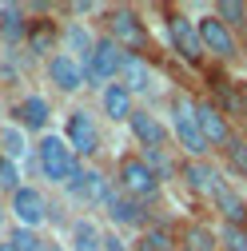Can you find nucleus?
<instances>
[{"label": "nucleus", "instance_id": "nucleus-1", "mask_svg": "<svg viewBox=\"0 0 247 251\" xmlns=\"http://www.w3.org/2000/svg\"><path fill=\"white\" fill-rule=\"evenodd\" d=\"M172 140L183 148V155L188 160H207V140L199 132V116H196V100L192 96H183V92H175L172 96Z\"/></svg>", "mask_w": 247, "mask_h": 251}, {"label": "nucleus", "instance_id": "nucleus-2", "mask_svg": "<svg viewBox=\"0 0 247 251\" xmlns=\"http://www.w3.org/2000/svg\"><path fill=\"white\" fill-rule=\"evenodd\" d=\"M36 164H40V176L52 179V183H60V187H68L72 176L84 168L80 155L68 148V140L64 136H52V132L40 136V144H36Z\"/></svg>", "mask_w": 247, "mask_h": 251}, {"label": "nucleus", "instance_id": "nucleus-3", "mask_svg": "<svg viewBox=\"0 0 247 251\" xmlns=\"http://www.w3.org/2000/svg\"><path fill=\"white\" fill-rule=\"evenodd\" d=\"M116 187H120L124 196L148 203V200L160 196L164 179H160V172L151 168L144 155H120V164H116Z\"/></svg>", "mask_w": 247, "mask_h": 251}, {"label": "nucleus", "instance_id": "nucleus-4", "mask_svg": "<svg viewBox=\"0 0 247 251\" xmlns=\"http://www.w3.org/2000/svg\"><path fill=\"white\" fill-rule=\"evenodd\" d=\"M108 36H112L124 52H132V56H140V52L148 48V28H144V20H140L128 4H120V8L108 12Z\"/></svg>", "mask_w": 247, "mask_h": 251}, {"label": "nucleus", "instance_id": "nucleus-5", "mask_svg": "<svg viewBox=\"0 0 247 251\" xmlns=\"http://www.w3.org/2000/svg\"><path fill=\"white\" fill-rule=\"evenodd\" d=\"M124 60H128V52H124L112 36H100V44H96V56H92V64L84 68V76H88V84H116L120 80V72H124Z\"/></svg>", "mask_w": 247, "mask_h": 251}, {"label": "nucleus", "instance_id": "nucleus-6", "mask_svg": "<svg viewBox=\"0 0 247 251\" xmlns=\"http://www.w3.org/2000/svg\"><path fill=\"white\" fill-rule=\"evenodd\" d=\"M168 36H172V48L188 60V64H199V60L207 56L203 40H199V20L188 16V12H172L168 16Z\"/></svg>", "mask_w": 247, "mask_h": 251}, {"label": "nucleus", "instance_id": "nucleus-7", "mask_svg": "<svg viewBox=\"0 0 247 251\" xmlns=\"http://www.w3.org/2000/svg\"><path fill=\"white\" fill-rule=\"evenodd\" d=\"M112 192H116V187H112V179L100 168H80L72 176V183H68V196L76 203H88V207H108Z\"/></svg>", "mask_w": 247, "mask_h": 251}, {"label": "nucleus", "instance_id": "nucleus-8", "mask_svg": "<svg viewBox=\"0 0 247 251\" xmlns=\"http://www.w3.org/2000/svg\"><path fill=\"white\" fill-rule=\"evenodd\" d=\"M8 215L16 219V227H32L36 231L48 219V196L40 192V187L24 183L20 192H12V200H8Z\"/></svg>", "mask_w": 247, "mask_h": 251}, {"label": "nucleus", "instance_id": "nucleus-9", "mask_svg": "<svg viewBox=\"0 0 247 251\" xmlns=\"http://www.w3.org/2000/svg\"><path fill=\"white\" fill-rule=\"evenodd\" d=\"M199 40H203V52L207 56H215V60H235L239 56V44H235V32L215 16V12H207V16H199Z\"/></svg>", "mask_w": 247, "mask_h": 251}, {"label": "nucleus", "instance_id": "nucleus-10", "mask_svg": "<svg viewBox=\"0 0 247 251\" xmlns=\"http://www.w3.org/2000/svg\"><path fill=\"white\" fill-rule=\"evenodd\" d=\"M64 140H68V148L80 155V160L96 155V151H100V128H96V120H92L84 108L68 112V128H64Z\"/></svg>", "mask_w": 247, "mask_h": 251}, {"label": "nucleus", "instance_id": "nucleus-11", "mask_svg": "<svg viewBox=\"0 0 247 251\" xmlns=\"http://www.w3.org/2000/svg\"><path fill=\"white\" fill-rule=\"evenodd\" d=\"M128 128H132V136H136V144H140L144 151L168 148V140H172V128H168L156 112H148V108H136V116L128 120Z\"/></svg>", "mask_w": 247, "mask_h": 251}, {"label": "nucleus", "instance_id": "nucleus-12", "mask_svg": "<svg viewBox=\"0 0 247 251\" xmlns=\"http://www.w3.org/2000/svg\"><path fill=\"white\" fill-rule=\"evenodd\" d=\"M196 116H199V132L207 140V148H227L231 144V124H227V112L211 100H196Z\"/></svg>", "mask_w": 247, "mask_h": 251}, {"label": "nucleus", "instance_id": "nucleus-13", "mask_svg": "<svg viewBox=\"0 0 247 251\" xmlns=\"http://www.w3.org/2000/svg\"><path fill=\"white\" fill-rule=\"evenodd\" d=\"M183 187H188L192 196H199V200H215L220 196V187L227 183V179H220V172H215L207 160H183Z\"/></svg>", "mask_w": 247, "mask_h": 251}, {"label": "nucleus", "instance_id": "nucleus-14", "mask_svg": "<svg viewBox=\"0 0 247 251\" xmlns=\"http://www.w3.org/2000/svg\"><path fill=\"white\" fill-rule=\"evenodd\" d=\"M48 80L56 84V92H64V96H72V92H80V88L88 84L84 64H80V60H72L68 52L48 56Z\"/></svg>", "mask_w": 247, "mask_h": 251}, {"label": "nucleus", "instance_id": "nucleus-15", "mask_svg": "<svg viewBox=\"0 0 247 251\" xmlns=\"http://www.w3.org/2000/svg\"><path fill=\"white\" fill-rule=\"evenodd\" d=\"M96 44H100V36L88 28V20H72V24L64 28V52H68L72 60H80L84 68L92 64V56H96Z\"/></svg>", "mask_w": 247, "mask_h": 251}, {"label": "nucleus", "instance_id": "nucleus-16", "mask_svg": "<svg viewBox=\"0 0 247 251\" xmlns=\"http://www.w3.org/2000/svg\"><path fill=\"white\" fill-rule=\"evenodd\" d=\"M108 219H112V227H144L148 224V211H144V203L140 200H132V196H124L120 187L112 192V200H108Z\"/></svg>", "mask_w": 247, "mask_h": 251}, {"label": "nucleus", "instance_id": "nucleus-17", "mask_svg": "<svg viewBox=\"0 0 247 251\" xmlns=\"http://www.w3.org/2000/svg\"><path fill=\"white\" fill-rule=\"evenodd\" d=\"M100 108H104V116H108L112 124H128V120L136 116V96L116 80V84H108V88L100 92Z\"/></svg>", "mask_w": 247, "mask_h": 251}, {"label": "nucleus", "instance_id": "nucleus-18", "mask_svg": "<svg viewBox=\"0 0 247 251\" xmlns=\"http://www.w3.org/2000/svg\"><path fill=\"white\" fill-rule=\"evenodd\" d=\"M48 116H52V108H48L44 96H24L16 104V112H12V120L24 132H40V136H48Z\"/></svg>", "mask_w": 247, "mask_h": 251}, {"label": "nucleus", "instance_id": "nucleus-19", "mask_svg": "<svg viewBox=\"0 0 247 251\" xmlns=\"http://www.w3.org/2000/svg\"><path fill=\"white\" fill-rule=\"evenodd\" d=\"M120 84L132 92V96H148L151 88H156V72H151V64L144 56H132L128 52V60H124V72H120Z\"/></svg>", "mask_w": 247, "mask_h": 251}, {"label": "nucleus", "instance_id": "nucleus-20", "mask_svg": "<svg viewBox=\"0 0 247 251\" xmlns=\"http://www.w3.org/2000/svg\"><path fill=\"white\" fill-rule=\"evenodd\" d=\"M28 36H32L28 8L24 4H0V40H4V44H20Z\"/></svg>", "mask_w": 247, "mask_h": 251}, {"label": "nucleus", "instance_id": "nucleus-21", "mask_svg": "<svg viewBox=\"0 0 247 251\" xmlns=\"http://www.w3.org/2000/svg\"><path fill=\"white\" fill-rule=\"evenodd\" d=\"M72 243V251H104V227L96 224V219H76V224H72V235H68Z\"/></svg>", "mask_w": 247, "mask_h": 251}, {"label": "nucleus", "instance_id": "nucleus-22", "mask_svg": "<svg viewBox=\"0 0 247 251\" xmlns=\"http://www.w3.org/2000/svg\"><path fill=\"white\" fill-rule=\"evenodd\" d=\"M211 203L223 211V224H247V203H243V196L235 192L231 183H223V187H220V196H215Z\"/></svg>", "mask_w": 247, "mask_h": 251}, {"label": "nucleus", "instance_id": "nucleus-23", "mask_svg": "<svg viewBox=\"0 0 247 251\" xmlns=\"http://www.w3.org/2000/svg\"><path fill=\"white\" fill-rule=\"evenodd\" d=\"M179 251H220V235H215L207 224H188L179 235Z\"/></svg>", "mask_w": 247, "mask_h": 251}, {"label": "nucleus", "instance_id": "nucleus-24", "mask_svg": "<svg viewBox=\"0 0 247 251\" xmlns=\"http://www.w3.org/2000/svg\"><path fill=\"white\" fill-rule=\"evenodd\" d=\"M0 155H4V160H12V164H20L24 155H28V140H24V128H20L16 120L0 128Z\"/></svg>", "mask_w": 247, "mask_h": 251}, {"label": "nucleus", "instance_id": "nucleus-25", "mask_svg": "<svg viewBox=\"0 0 247 251\" xmlns=\"http://www.w3.org/2000/svg\"><path fill=\"white\" fill-rule=\"evenodd\" d=\"M223 164H227L231 176L247 179V140H243V136H231V144L223 148Z\"/></svg>", "mask_w": 247, "mask_h": 251}, {"label": "nucleus", "instance_id": "nucleus-26", "mask_svg": "<svg viewBox=\"0 0 247 251\" xmlns=\"http://www.w3.org/2000/svg\"><path fill=\"white\" fill-rule=\"evenodd\" d=\"M8 251H48V239H40L32 227H12L8 239H4Z\"/></svg>", "mask_w": 247, "mask_h": 251}, {"label": "nucleus", "instance_id": "nucleus-27", "mask_svg": "<svg viewBox=\"0 0 247 251\" xmlns=\"http://www.w3.org/2000/svg\"><path fill=\"white\" fill-rule=\"evenodd\" d=\"M136 251H175V235L168 227H144V235L136 239Z\"/></svg>", "mask_w": 247, "mask_h": 251}, {"label": "nucleus", "instance_id": "nucleus-28", "mask_svg": "<svg viewBox=\"0 0 247 251\" xmlns=\"http://www.w3.org/2000/svg\"><path fill=\"white\" fill-rule=\"evenodd\" d=\"M211 12L220 16V20L231 28V32H235V28H247V4H243V0H220Z\"/></svg>", "mask_w": 247, "mask_h": 251}, {"label": "nucleus", "instance_id": "nucleus-29", "mask_svg": "<svg viewBox=\"0 0 247 251\" xmlns=\"http://www.w3.org/2000/svg\"><path fill=\"white\" fill-rule=\"evenodd\" d=\"M220 251H247V224H220Z\"/></svg>", "mask_w": 247, "mask_h": 251}, {"label": "nucleus", "instance_id": "nucleus-30", "mask_svg": "<svg viewBox=\"0 0 247 251\" xmlns=\"http://www.w3.org/2000/svg\"><path fill=\"white\" fill-rule=\"evenodd\" d=\"M0 187H4V192H20V164H12V160H4V155H0Z\"/></svg>", "mask_w": 247, "mask_h": 251}, {"label": "nucleus", "instance_id": "nucleus-31", "mask_svg": "<svg viewBox=\"0 0 247 251\" xmlns=\"http://www.w3.org/2000/svg\"><path fill=\"white\" fill-rule=\"evenodd\" d=\"M144 160H148L151 168L160 172V179H168V176H175V164L168 160V148H156V151H144Z\"/></svg>", "mask_w": 247, "mask_h": 251}, {"label": "nucleus", "instance_id": "nucleus-32", "mask_svg": "<svg viewBox=\"0 0 247 251\" xmlns=\"http://www.w3.org/2000/svg\"><path fill=\"white\" fill-rule=\"evenodd\" d=\"M48 40H52V24H40L32 36H28V44H32V52H48Z\"/></svg>", "mask_w": 247, "mask_h": 251}, {"label": "nucleus", "instance_id": "nucleus-33", "mask_svg": "<svg viewBox=\"0 0 247 251\" xmlns=\"http://www.w3.org/2000/svg\"><path fill=\"white\" fill-rule=\"evenodd\" d=\"M104 251H132V247L124 243V239H120L116 231H104Z\"/></svg>", "mask_w": 247, "mask_h": 251}, {"label": "nucleus", "instance_id": "nucleus-34", "mask_svg": "<svg viewBox=\"0 0 247 251\" xmlns=\"http://www.w3.org/2000/svg\"><path fill=\"white\" fill-rule=\"evenodd\" d=\"M92 12H100L96 0H80V4H72V16H92Z\"/></svg>", "mask_w": 247, "mask_h": 251}, {"label": "nucleus", "instance_id": "nucleus-35", "mask_svg": "<svg viewBox=\"0 0 247 251\" xmlns=\"http://www.w3.org/2000/svg\"><path fill=\"white\" fill-rule=\"evenodd\" d=\"M239 116H247V84H239Z\"/></svg>", "mask_w": 247, "mask_h": 251}, {"label": "nucleus", "instance_id": "nucleus-36", "mask_svg": "<svg viewBox=\"0 0 247 251\" xmlns=\"http://www.w3.org/2000/svg\"><path fill=\"white\" fill-rule=\"evenodd\" d=\"M0 227H4V207H0Z\"/></svg>", "mask_w": 247, "mask_h": 251}, {"label": "nucleus", "instance_id": "nucleus-37", "mask_svg": "<svg viewBox=\"0 0 247 251\" xmlns=\"http://www.w3.org/2000/svg\"><path fill=\"white\" fill-rule=\"evenodd\" d=\"M243 56H247V36H243Z\"/></svg>", "mask_w": 247, "mask_h": 251}, {"label": "nucleus", "instance_id": "nucleus-38", "mask_svg": "<svg viewBox=\"0 0 247 251\" xmlns=\"http://www.w3.org/2000/svg\"><path fill=\"white\" fill-rule=\"evenodd\" d=\"M0 251H8V247H4V243H0Z\"/></svg>", "mask_w": 247, "mask_h": 251}]
</instances>
